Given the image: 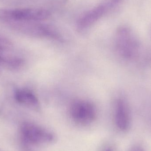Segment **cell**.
<instances>
[{
	"instance_id": "6da1fadb",
	"label": "cell",
	"mask_w": 151,
	"mask_h": 151,
	"mask_svg": "<svg viewBox=\"0 0 151 151\" xmlns=\"http://www.w3.org/2000/svg\"><path fill=\"white\" fill-rule=\"evenodd\" d=\"M115 43L118 53L125 58L132 57L137 49L136 37L133 31L127 27H122L118 29Z\"/></svg>"
},
{
	"instance_id": "7a4b0ae2",
	"label": "cell",
	"mask_w": 151,
	"mask_h": 151,
	"mask_svg": "<svg viewBox=\"0 0 151 151\" xmlns=\"http://www.w3.org/2000/svg\"><path fill=\"white\" fill-rule=\"evenodd\" d=\"M70 113L73 120L76 123L87 125L96 119L97 113L96 107L91 102L77 99L71 104Z\"/></svg>"
},
{
	"instance_id": "3957f363",
	"label": "cell",
	"mask_w": 151,
	"mask_h": 151,
	"mask_svg": "<svg viewBox=\"0 0 151 151\" xmlns=\"http://www.w3.org/2000/svg\"><path fill=\"white\" fill-rule=\"evenodd\" d=\"M5 19L15 21H40L44 20L50 16L48 11L38 8H23L6 10L1 12Z\"/></svg>"
},
{
	"instance_id": "277c9868",
	"label": "cell",
	"mask_w": 151,
	"mask_h": 151,
	"mask_svg": "<svg viewBox=\"0 0 151 151\" xmlns=\"http://www.w3.org/2000/svg\"><path fill=\"white\" fill-rule=\"evenodd\" d=\"M21 132L25 139L32 144H48L55 140L53 133L31 122L24 123L21 127Z\"/></svg>"
},
{
	"instance_id": "5b68a950",
	"label": "cell",
	"mask_w": 151,
	"mask_h": 151,
	"mask_svg": "<svg viewBox=\"0 0 151 151\" xmlns=\"http://www.w3.org/2000/svg\"><path fill=\"white\" fill-rule=\"evenodd\" d=\"M115 123L122 131H126L130 125V117L128 108L126 102L122 99L116 101L114 113Z\"/></svg>"
},
{
	"instance_id": "8992f818",
	"label": "cell",
	"mask_w": 151,
	"mask_h": 151,
	"mask_svg": "<svg viewBox=\"0 0 151 151\" xmlns=\"http://www.w3.org/2000/svg\"><path fill=\"white\" fill-rule=\"evenodd\" d=\"M15 98L19 104L31 109L37 110L40 107V103L38 98L29 90H17L15 93Z\"/></svg>"
},
{
	"instance_id": "52a82bcc",
	"label": "cell",
	"mask_w": 151,
	"mask_h": 151,
	"mask_svg": "<svg viewBox=\"0 0 151 151\" xmlns=\"http://www.w3.org/2000/svg\"><path fill=\"white\" fill-rule=\"evenodd\" d=\"M104 11V7L103 6H100L91 11L81 19L78 24V28L80 30H83L88 27L103 14Z\"/></svg>"
},
{
	"instance_id": "ba28073f",
	"label": "cell",
	"mask_w": 151,
	"mask_h": 151,
	"mask_svg": "<svg viewBox=\"0 0 151 151\" xmlns=\"http://www.w3.org/2000/svg\"><path fill=\"white\" fill-rule=\"evenodd\" d=\"M22 59L18 58H5L0 56V63L3 64L7 67L12 69H17L23 64Z\"/></svg>"
},
{
	"instance_id": "9c48e42d",
	"label": "cell",
	"mask_w": 151,
	"mask_h": 151,
	"mask_svg": "<svg viewBox=\"0 0 151 151\" xmlns=\"http://www.w3.org/2000/svg\"><path fill=\"white\" fill-rule=\"evenodd\" d=\"M10 41L2 36H0V50L9 49L12 47Z\"/></svg>"
},
{
	"instance_id": "30bf717a",
	"label": "cell",
	"mask_w": 151,
	"mask_h": 151,
	"mask_svg": "<svg viewBox=\"0 0 151 151\" xmlns=\"http://www.w3.org/2000/svg\"><path fill=\"white\" fill-rule=\"evenodd\" d=\"M130 151H145L142 147L139 146H134L131 149Z\"/></svg>"
},
{
	"instance_id": "8fae6325",
	"label": "cell",
	"mask_w": 151,
	"mask_h": 151,
	"mask_svg": "<svg viewBox=\"0 0 151 151\" xmlns=\"http://www.w3.org/2000/svg\"><path fill=\"white\" fill-rule=\"evenodd\" d=\"M104 151H113V150L111 148H107V149H106Z\"/></svg>"
},
{
	"instance_id": "7c38bea8",
	"label": "cell",
	"mask_w": 151,
	"mask_h": 151,
	"mask_svg": "<svg viewBox=\"0 0 151 151\" xmlns=\"http://www.w3.org/2000/svg\"><path fill=\"white\" fill-rule=\"evenodd\" d=\"M120 0H114V1L115 2H119V1Z\"/></svg>"
}]
</instances>
